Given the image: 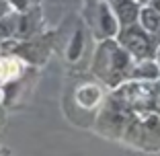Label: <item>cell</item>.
<instances>
[{"label": "cell", "instance_id": "cell-1", "mask_svg": "<svg viewBox=\"0 0 160 156\" xmlns=\"http://www.w3.org/2000/svg\"><path fill=\"white\" fill-rule=\"evenodd\" d=\"M133 62L136 60L119 45L117 39H105L99 41V48L94 52L92 72L101 84H107L111 90H115L129 80Z\"/></svg>", "mask_w": 160, "mask_h": 156}, {"label": "cell", "instance_id": "cell-2", "mask_svg": "<svg viewBox=\"0 0 160 156\" xmlns=\"http://www.w3.org/2000/svg\"><path fill=\"white\" fill-rule=\"evenodd\" d=\"M132 115H133V111L113 90V95L103 101V107H101L99 115H97V128H99V132L103 136L121 138Z\"/></svg>", "mask_w": 160, "mask_h": 156}, {"label": "cell", "instance_id": "cell-3", "mask_svg": "<svg viewBox=\"0 0 160 156\" xmlns=\"http://www.w3.org/2000/svg\"><path fill=\"white\" fill-rule=\"evenodd\" d=\"M84 19H86V25H88L90 33H92V37L97 41L115 39L119 29H121V25H119V21L109 2H86Z\"/></svg>", "mask_w": 160, "mask_h": 156}, {"label": "cell", "instance_id": "cell-4", "mask_svg": "<svg viewBox=\"0 0 160 156\" xmlns=\"http://www.w3.org/2000/svg\"><path fill=\"white\" fill-rule=\"evenodd\" d=\"M123 49H125L133 60H144V58H154L156 53V41L150 37V35L142 29L140 23H132V25H125V27L119 29L117 37Z\"/></svg>", "mask_w": 160, "mask_h": 156}, {"label": "cell", "instance_id": "cell-5", "mask_svg": "<svg viewBox=\"0 0 160 156\" xmlns=\"http://www.w3.org/2000/svg\"><path fill=\"white\" fill-rule=\"evenodd\" d=\"M25 72V62L17 53H2L0 56V84H12Z\"/></svg>", "mask_w": 160, "mask_h": 156}, {"label": "cell", "instance_id": "cell-6", "mask_svg": "<svg viewBox=\"0 0 160 156\" xmlns=\"http://www.w3.org/2000/svg\"><path fill=\"white\" fill-rule=\"evenodd\" d=\"M109 4H111V8H113V13H115V17H117L121 27L138 23L140 8H142L140 0H109Z\"/></svg>", "mask_w": 160, "mask_h": 156}, {"label": "cell", "instance_id": "cell-7", "mask_svg": "<svg viewBox=\"0 0 160 156\" xmlns=\"http://www.w3.org/2000/svg\"><path fill=\"white\" fill-rule=\"evenodd\" d=\"M76 101L82 109H97L99 105H103L105 95L101 90L99 82H84L76 90Z\"/></svg>", "mask_w": 160, "mask_h": 156}, {"label": "cell", "instance_id": "cell-8", "mask_svg": "<svg viewBox=\"0 0 160 156\" xmlns=\"http://www.w3.org/2000/svg\"><path fill=\"white\" fill-rule=\"evenodd\" d=\"M138 23L142 25V29L156 41V45H160V13L154 10L150 4H142Z\"/></svg>", "mask_w": 160, "mask_h": 156}, {"label": "cell", "instance_id": "cell-9", "mask_svg": "<svg viewBox=\"0 0 160 156\" xmlns=\"http://www.w3.org/2000/svg\"><path fill=\"white\" fill-rule=\"evenodd\" d=\"M158 78H160V66L154 58H144V60L133 62L129 80H158Z\"/></svg>", "mask_w": 160, "mask_h": 156}, {"label": "cell", "instance_id": "cell-10", "mask_svg": "<svg viewBox=\"0 0 160 156\" xmlns=\"http://www.w3.org/2000/svg\"><path fill=\"white\" fill-rule=\"evenodd\" d=\"M82 48H84V31L82 29H76L74 35H72V41L66 49V58L68 62H76L82 56Z\"/></svg>", "mask_w": 160, "mask_h": 156}, {"label": "cell", "instance_id": "cell-11", "mask_svg": "<svg viewBox=\"0 0 160 156\" xmlns=\"http://www.w3.org/2000/svg\"><path fill=\"white\" fill-rule=\"evenodd\" d=\"M10 2V8L12 10H17V13H25V10H29L31 8V0H8Z\"/></svg>", "mask_w": 160, "mask_h": 156}, {"label": "cell", "instance_id": "cell-12", "mask_svg": "<svg viewBox=\"0 0 160 156\" xmlns=\"http://www.w3.org/2000/svg\"><path fill=\"white\" fill-rule=\"evenodd\" d=\"M10 10H12V8H10V2H8V0H0V17H4V14L10 13Z\"/></svg>", "mask_w": 160, "mask_h": 156}, {"label": "cell", "instance_id": "cell-13", "mask_svg": "<svg viewBox=\"0 0 160 156\" xmlns=\"http://www.w3.org/2000/svg\"><path fill=\"white\" fill-rule=\"evenodd\" d=\"M148 4H150V6H152L154 10H158V13H160V0H150Z\"/></svg>", "mask_w": 160, "mask_h": 156}, {"label": "cell", "instance_id": "cell-14", "mask_svg": "<svg viewBox=\"0 0 160 156\" xmlns=\"http://www.w3.org/2000/svg\"><path fill=\"white\" fill-rule=\"evenodd\" d=\"M154 60L158 62V66H160V45H158V48H156V53H154Z\"/></svg>", "mask_w": 160, "mask_h": 156}, {"label": "cell", "instance_id": "cell-15", "mask_svg": "<svg viewBox=\"0 0 160 156\" xmlns=\"http://www.w3.org/2000/svg\"><path fill=\"white\" fill-rule=\"evenodd\" d=\"M4 121V109H2V105H0V123Z\"/></svg>", "mask_w": 160, "mask_h": 156}, {"label": "cell", "instance_id": "cell-16", "mask_svg": "<svg viewBox=\"0 0 160 156\" xmlns=\"http://www.w3.org/2000/svg\"><path fill=\"white\" fill-rule=\"evenodd\" d=\"M86 2H109V0H86Z\"/></svg>", "mask_w": 160, "mask_h": 156}, {"label": "cell", "instance_id": "cell-17", "mask_svg": "<svg viewBox=\"0 0 160 156\" xmlns=\"http://www.w3.org/2000/svg\"><path fill=\"white\" fill-rule=\"evenodd\" d=\"M2 90H4V84H0V97H2Z\"/></svg>", "mask_w": 160, "mask_h": 156}, {"label": "cell", "instance_id": "cell-18", "mask_svg": "<svg viewBox=\"0 0 160 156\" xmlns=\"http://www.w3.org/2000/svg\"><path fill=\"white\" fill-rule=\"evenodd\" d=\"M140 2H142V4H148V2H150V0H140Z\"/></svg>", "mask_w": 160, "mask_h": 156}]
</instances>
